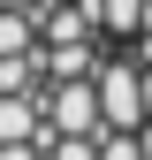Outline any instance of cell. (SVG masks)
<instances>
[{
  "label": "cell",
  "mask_w": 152,
  "mask_h": 160,
  "mask_svg": "<svg viewBox=\"0 0 152 160\" xmlns=\"http://www.w3.org/2000/svg\"><path fill=\"white\" fill-rule=\"evenodd\" d=\"M99 31L107 38H137L145 31V0H99Z\"/></svg>",
  "instance_id": "5"
},
{
  "label": "cell",
  "mask_w": 152,
  "mask_h": 160,
  "mask_svg": "<svg viewBox=\"0 0 152 160\" xmlns=\"http://www.w3.org/2000/svg\"><path fill=\"white\" fill-rule=\"evenodd\" d=\"M46 46V31H38L31 8H0V61H15V53H38Z\"/></svg>",
  "instance_id": "4"
},
{
  "label": "cell",
  "mask_w": 152,
  "mask_h": 160,
  "mask_svg": "<svg viewBox=\"0 0 152 160\" xmlns=\"http://www.w3.org/2000/svg\"><path fill=\"white\" fill-rule=\"evenodd\" d=\"M46 137V92H8L0 99V145H31Z\"/></svg>",
  "instance_id": "3"
},
{
  "label": "cell",
  "mask_w": 152,
  "mask_h": 160,
  "mask_svg": "<svg viewBox=\"0 0 152 160\" xmlns=\"http://www.w3.org/2000/svg\"><path fill=\"white\" fill-rule=\"evenodd\" d=\"M46 130H53V137H107V114H99V76L46 84Z\"/></svg>",
  "instance_id": "2"
},
{
  "label": "cell",
  "mask_w": 152,
  "mask_h": 160,
  "mask_svg": "<svg viewBox=\"0 0 152 160\" xmlns=\"http://www.w3.org/2000/svg\"><path fill=\"white\" fill-rule=\"evenodd\" d=\"M46 160H99V137H53L46 130Z\"/></svg>",
  "instance_id": "6"
},
{
  "label": "cell",
  "mask_w": 152,
  "mask_h": 160,
  "mask_svg": "<svg viewBox=\"0 0 152 160\" xmlns=\"http://www.w3.org/2000/svg\"><path fill=\"white\" fill-rule=\"evenodd\" d=\"M0 8H38V0H0Z\"/></svg>",
  "instance_id": "7"
},
{
  "label": "cell",
  "mask_w": 152,
  "mask_h": 160,
  "mask_svg": "<svg viewBox=\"0 0 152 160\" xmlns=\"http://www.w3.org/2000/svg\"><path fill=\"white\" fill-rule=\"evenodd\" d=\"M99 114H107V130H145V69H137V53H107Z\"/></svg>",
  "instance_id": "1"
}]
</instances>
